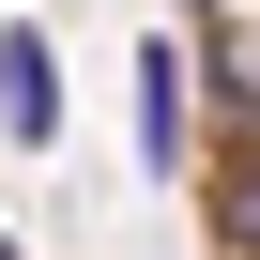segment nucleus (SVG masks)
Segmentation results:
<instances>
[{
  "instance_id": "obj_4",
  "label": "nucleus",
  "mask_w": 260,
  "mask_h": 260,
  "mask_svg": "<svg viewBox=\"0 0 260 260\" xmlns=\"http://www.w3.org/2000/svg\"><path fill=\"white\" fill-rule=\"evenodd\" d=\"M0 260H16V230H0Z\"/></svg>"
},
{
  "instance_id": "obj_3",
  "label": "nucleus",
  "mask_w": 260,
  "mask_h": 260,
  "mask_svg": "<svg viewBox=\"0 0 260 260\" xmlns=\"http://www.w3.org/2000/svg\"><path fill=\"white\" fill-rule=\"evenodd\" d=\"M230 230H245V245H260V153H245V169H230Z\"/></svg>"
},
{
  "instance_id": "obj_1",
  "label": "nucleus",
  "mask_w": 260,
  "mask_h": 260,
  "mask_svg": "<svg viewBox=\"0 0 260 260\" xmlns=\"http://www.w3.org/2000/svg\"><path fill=\"white\" fill-rule=\"evenodd\" d=\"M0 138H16V153L61 138V61H46V31H16V16H0Z\"/></svg>"
},
{
  "instance_id": "obj_2",
  "label": "nucleus",
  "mask_w": 260,
  "mask_h": 260,
  "mask_svg": "<svg viewBox=\"0 0 260 260\" xmlns=\"http://www.w3.org/2000/svg\"><path fill=\"white\" fill-rule=\"evenodd\" d=\"M138 169H184V61L138 46Z\"/></svg>"
}]
</instances>
